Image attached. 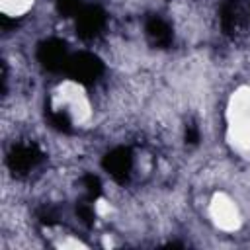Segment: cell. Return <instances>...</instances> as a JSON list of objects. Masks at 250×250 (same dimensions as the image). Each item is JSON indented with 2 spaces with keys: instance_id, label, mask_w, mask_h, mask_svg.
<instances>
[{
  "instance_id": "obj_1",
  "label": "cell",
  "mask_w": 250,
  "mask_h": 250,
  "mask_svg": "<svg viewBox=\"0 0 250 250\" xmlns=\"http://www.w3.org/2000/svg\"><path fill=\"white\" fill-rule=\"evenodd\" d=\"M225 141L238 152H250V84H238L225 104Z\"/></svg>"
},
{
  "instance_id": "obj_2",
  "label": "cell",
  "mask_w": 250,
  "mask_h": 250,
  "mask_svg": "<svg viewBox=\"0 0 250 250\" xmlns=\"http://www.w3.org/2000/svg\"><path fill=\"white\" fill-rule=\"evenodd\" d=\"M205 215L211 227L223 234H236L244 227V211L236 197L227 189H217L205 203Z\"/></svg>"
},
{
  "instance_id": "obj_3",
  "label": "cell",
  "mask_w": 250,
  "mask_h": 250,
  "mask_svg": "<svg viewBox=\"0 0 250 250\" xmlns=\"http://www.w3.org/2000/svg\"><path fill=\"white\" fill-rule=\"evenodd\" d=\"M55 111H61L72 125H84L92 119V104L84 88L72 80L61 82L51 96Z\"/></svg>"
},
{
  "instance_id": "obj_4",
  "label": "cell",
  "mask_w": 250,
  "mask_h": 250,
  "mask_svg": "<svg viewBox=\"0 0 250 250\" xmlns=\"http://www.w3.org/2000/svg\"><path fill=\"white\" fill-rule=\"evenodd\" d=\"M37 0H0V10L10 20H20L27 16Z\"/></svg>"
}]
</instances>
